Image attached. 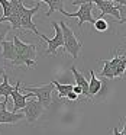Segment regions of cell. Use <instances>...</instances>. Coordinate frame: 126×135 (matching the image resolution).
<instances>
[{
    "instance_id": "cell-9",
    "label": "cell",
    "mask_w": 126,
    "mask_h": 135,
    "mask_svg": "<svg viewBox=\"0 0 126 135\" xmlns=\"http://www.w3.org/2000/svg\"><path fill=\"white\" fill-rule=\"evenodd\" d=\"M94 6H97L100 9V16L99 18H104V15H110L114 19L120 21V13L117 6L114 4V2H109V0H94Z\"/></svg>"
},
{
    "instance_id": "cell-23",
    "label": "cell",
    "mask_w": 126,
    "mask_h": 135,
    "mask_svg": "<svg viewBox=\"0 0 126 135\" xmlns=\"http://www.w3.org/2000/svg\"><path fill=\"white\" fill-rule=\"evenodd\" d=\"M67 99H68V100H71V102H74V100H77V99H78V94H75L74 91H71V93L67 96Z\"/></svg>"
},
{
    "instance_id": "cell-24",
    "label": "cell",
    "mask_w": 126,
    "mask_h": 135,
    "mask_svg": "<svg viewBox=\"0 0 126 135\" xmlns=\"http://www.w3.org/2000/svg\"><path fill=\"white\" fill-rule=\"evenodd\" d=\"M73 91H74V93H75V94H78V96H80V94H83V89L81 87H80V86H74V89H73Z\"/></svg>"
},
{
    "instance_id": "cell-5",
    "label": "cell",
    "mask_w": 126,
    "mask_h": 135,
    "mask_svg": "<svg viewBox=\"0 0 126 135\" xmlns=\"http://www.w3.org/2000/svg\"><path fill=\"white\" fill-rule=\"evenodd\" d=\"M52 28L55 29V36H54V38H48L47 35L39 36V38H42L48 44L47 51L44 52L45 57L47 55L57 57V51H58V48L64 47V35H62V29H61V26H59V23L58 22H52Z\"/></svg>"
},
{
    "instance_id": "cell-18",
    "label": "cell",
    "mask_w": 126,
    "mask_h": 135,
    "mask_svg": "<svg viewBox=\"0 0 126 135\" xmlns=\"http://www.w3.org/2000/svg\"><path fill=\"white\" fill-rule=\"evenodd\" d=\"M100 62L103 64V68H102V71H100V77H104V79L113 80L114 79V74H113V70H112L110 61L103 58V60H100Z\"/></svg>"
},
{
    "instance_id": "cell-29",
    "label": "cell",
    "mask_w": 126,
    "mask_h": 135,
    "mask_svg": "<svg viewBox=\"0 0 126 135\" xmlns=\"http://www.w3.org/2000/svg\"><path fill=\"white\" fill-rule=\"evenodd\" d=\"M0 135H2V132H0Z\"/></svg>"
},
{
    "instance_id": "cell-8",
    "label": "cell",
    "mask_w": 126,
    "mask_h": 135,
    "mask_svg": "<svg viewBox=\"0 0 126 135\" xmlns=\"http://www.w3.org/2000/svg\"><path fill=\"white\" fill-rule=\"evenodd\" d=\"M35 94L33 93H26V94H22L21 93V81H18L15 84V89H13V93H12V99H13V113H18L19 110H23L25 106H26V99L29 97H33Z\"/></svg>"
},
{
    "instance_id": "cell-25",
    "label": "cell",
    "mask_w": 126,
    "mask_h": 135,
    "mask_svg": "<svg viewBox=\"0 0 126 135\" xmlns=\"http://www.w3.org/2000/svg\"><path fill=\"white\" fill-rule=\"evenodd\" d=\"M120 128H122V126H117V128H113V135H123V132H122V129H120Z\"/></svg>"
},
{
    "instance_id": "cell-7",
    "label": "cell",
    "mask_w": 126,
    "mask_h": 135,
    "mask_svg": "<svg viewBox=\"0 0 126 135\" xmlns=\"http://www.w3.org/2000/svg\"><path fill=\"white\" fill-rule=\"evenodd\" d=\"M44 110H45V108L41 105L39 100H31V102L26 103V106L22 110V113L25 115V119L28 120V123H35L42 116Z\"/></svg>"
},
{
    "instance_id": "cell-16",
    "label": "cell",
    "mask_w": 126,
    "mask_h": 135,
    "mask_svg": "<svg viewBox=\"0 0 126 135\" xmlns=\"http://www.w3.org/2000/svg\"><path fill=\"white\" fill-rule=\"evenodd\" d=\"M13 89L15 87L10 86L7 74H4L3 76V83L0 84V96H3L6 100H9V96H12V93H13Z\"/></svg>"
},
{
    "instance_id": "cell-28",
    "label": "cell",
    "mask_w": 126,
    "mask_h": 135,
    "mask_svg": "<svg viewBox=\"0 0 126 135\" xmlns=\"http://www.w3.org/2000/svg\"><path fill=\"white\" fill-rule=\"evenodd\" d=\"M4 74H6V71H4V68H3V67H0V77H3Z\"/></svg>"
},
{
    "instance_id": "cell-6",
    "label": "cell",
    "mask_w": 126,
    "mask_h": 135,
    "mask_svg": "<svg viewBox=\"0 0 126 135\" xmlns=\"http://www.w3.org/2000/svg\"><path fill=\"white\" fill-rule=\"evenodd\" d=\"M39 9H41V2H38V3L33 7H31V9H28V7H25V4H22V7H21V28L22 29H29V31H32L35 35L41 36L42 33L38 31L36 25L33 23V21H32V16L35 15Z\"/></svg>"
},
{
    "instance_id": "cell-11",
    "label": "cell",
    "mask_w": 126,
    "mask_h": 135,
    "mask_svg": "<svg viewBox=\"0 0 126 135\" xmlns=\"http://www.w3.org/2000/svg\"><path fill=\"white\" fill-rule=\"evenodd\" d=\"M2 58L6 60V61H9L10 65L16 67V62H18V54H16L13 41H4L3 44H2Z\"/></svg>"
},
{
    "instance_id": "cell-26",
    "label": "cell",
    "mask_w": 126,
    "mask_h": 135,
    "mask_svg": "<svg viewBox=\"0 0 126 135\" xmlns=\"http://www.w3.org/2000/svg\"><path fill=\"white\" fill-rule=\"evenodd\" d=\"M6 105H7V100L4 99L3 102H0V113H2V110H4L6 109Z\"/></svg>"
},
{
    "instance_id": "cell-2",
    "label": "cell",
    "mask_w": 126,
    "mask_h": 135,
    "mask_svg": "<svg viewBox=\"0 0 126 135\" xmlns=\"http://www.w3.org/2000/svg\"><path fill=\"white\" fill-rule=\"evenodd\" d=\"M73 4L74 6H80V9L77 12L70 13V12H65L64 9H61L59 12L64 16H67V18H77L78 19V29L81 32H83V25H84V22H90L91 26H94L96 19L93 16V6H94L93 2H77L75 0V2H73Z\"/></svg>"
},
{
    "instance_id": "cell-21",
    "label": "cell",
    "mask_w": 126,
    "mask_h": 135,
    "mask_svg": "<svg viewBox=\"0 0 126 135\" xmlns=\"http://www.w3.org/2000/svg\"><path fill=\"white\" fill-rule=\"evenodd\" d=\"M94 29L99 31V32H106L109 29V22L103 18L96 19V23H94Z\"/></svg>"
},
{
    "instance_id": "cell-19",
    "label": "cell",
    "mask_w": 126,
    "mask_h": 135,
    "mask_svg": "<svg viewBox=\"0 0 126 135\" xmlns=\"http://www.w3.org/2000/svg\"><path fill=\"white\" fill-rule=\"evenodd\" d=\"M0 4H2V7H3V16L0 18V22H3L4 19H7L10 15H12V2H7V0H0Z\"/></svg>"
},
{
    "instance_id": "cell-12",
    "label": "cell",
    "mask_w": 126,
    "mask_h": 135,
    "mask_svg": "<svg viewBox=\"0 0 126 135\" xmlns=\"http://www.w3.org/2000/svg\"><path fill=\"white\" fill-rule=\"evenodd\" d=\"M71 73L74 74V79H75V84L80 86V87L83 89V96H85L87 99H90V93H88V80L85 79L84 76H83L81 73H80L78 70H77L75 65H71Z\"/></svg>"
},
{
    "instance_id": "cell-14",
    "label": "cell",
    "mask_w": 126,
    "mask_h": 135,
    "mask_svg": "<svg viewBox=\"0 0 126 135\" xmlns=\"http://www.w3.org/2000/svg\"><path fill=\"white\" fill-rule=\"evenodd\" d=\"M23 118H25L23 113H13V112H9L7 109H4L0 113V123H16L19 120H22Z\"/></svg>"
},
{
    "instance_id": "cell-4",
    "label": "cell",
    "mask_w": 126,
    "mask_h": 135,
    "mask_svg": "<svg viewBox=\"0 0 126 135\" xmlns=\"http://www.w3.org/2000/svg\"><path fill=\"white\" fill-rule=\"evenodd\" d=\"M54 86L52 80H51L48 84H44V86H39V87H29V86H23V90L29 91V93H33L38 100L41 102V105L44 106L45 109H49L51 103H52V93H54Z\"/></svg>"
},
{
    "instance_id": "cell-15",
    "label": "cell",
    "mask_w": 126,
    "mask_h": 135,
    "mask_svg": "<svg viewBox=\"0 0 126 135\" xmlns=\"http://www.w3.org/2000/svg\"><path fill=\"white\" fill-rule=\"evenodd\" d=\"M54 86H55L57 91H58V97H67L68 94L73 91L74 86L70 84V83H67V84H62V83H58L57 80H52Z\"/></svg>"
},
{
    "instance_id": "cell-27",
    "label": "cell",
    "mask_w": 126,
    "mask_h": 135,
    "mask_svg": "<svg viewBox=\"0 0 126 135\" xmlns=\"http://www.w3.org/2000/svg\"><path fill=\"white\" fill-rule=\"evenodd\" d=\"M120 126H122V132L123 135H126V119H125V123L122 125V120H120Z\"/></svg>"
},
{
    "instance_id": "cell-13",
    "label": "cell",
    "mask_w": 126,
    "mask_h": 135,
    "mask_svg": "<svg viewBox=\"0 0 126 135\" xmlns=\"http://www.w3.org/2000/svg\"><path fill=\"white\" fill-rule=\"evenodd\" d=\"M90 76H91V79H90V81H88V93H90V99L93 100V97L100 93V90L103 89L104 83H103V80L97 79L93 70H90Z\"/></svg>"
},
{
    "instance_id": "cell-20",
    "label": "cell",
    "mask_w": 126,
    "mask_h": 135,
    "mask_svg": "<svg viewBox=\"0 0 126 135\" xmlns=\"http://www.w3.org/2000/svg\"><path fill=\"white\" fill-rule=\"evenodd\" d=\"M12 29V25L10 23H0V45L6 41V35L9 33V31Z\"/></svg>"
},
{
    "instance_id": "cell-10",
    "label": "cell",
    "mask_w": 126,
    "mask_h": 135,
    "mask_svg": "<svg viewBox=\"0 0 126 135\" xmlns=\"http://www.w3.org/2000/svg\"><path fill=\"white\" fill-rule=\"evenodd\" d=\"M109 61H110L114 79H116V77L125 79V76H126V54H116V55L112 57V60H109Z\"/></svg>"
},
{
    "instance_id": "cell-17",
    "label": "cell",
    "mask_w": 126,
    "mask_h": 135,
    "mask_svg": "<svg viewBox=\"0 0 126 135\" xmlns=\"http://www.w3.org/2000/svg\"><path fill=\"white\" fill-rule=\"evenodd\" d=\"M44 3L48 6V12H47V16H51L55 10H61L64 9V2L62 0H44Z\"/></svg>"
},
{
    "instance_id": "cell-22",
    "label": "cell",
    "mask_w": 126,
    "mask_h": 135,
    "mask_svg": "<svg viewBox=\"0 0 126 135\" xmlns=\"http://www.w3.org/2000/svg\"><path fill=\"white\" fill-rule=\"evenodd\" d=\"M114 4L117 6L119 13H120V21H119V23H126V6H123V4H117L116 2H114Z\"/></svg>"
},
{
    "instance_id": "cell-1",
    "label": "cell",
    "mask_w": 126,
    "mask_h": 135,
    "mask_svg": "<svg viewBox=\"0 0 126 135\" xmlns=\"http://www.w3.org/2000/svg\"><path fill=\"white\" fill-rule=\"evenodd\" d=\"M13 44L18 54V65H26V67H33L36 65V45L35 44H25L19 39L18 35L13 36Z\"/></svg>"
},
{
    "instance_id": "cell-3",
    "label": "cell",
    "mask_w": 126,
    "mask_h": 135,
    "mask_svg": "<svg viewBox=\"0 0 126 135\" xmlns=\"http://www.w3.org/2000/svg\"><path fill=\"white\" fill-rule=\"evenodd\" d=\"M58 23L62 29V35H64V50L67 51L74 60L78 58L80 50L83 48V42H80L78 39H77V36L74 35L73 29H71L64 21H59Z\"/></svg>"
}]
</instances>
